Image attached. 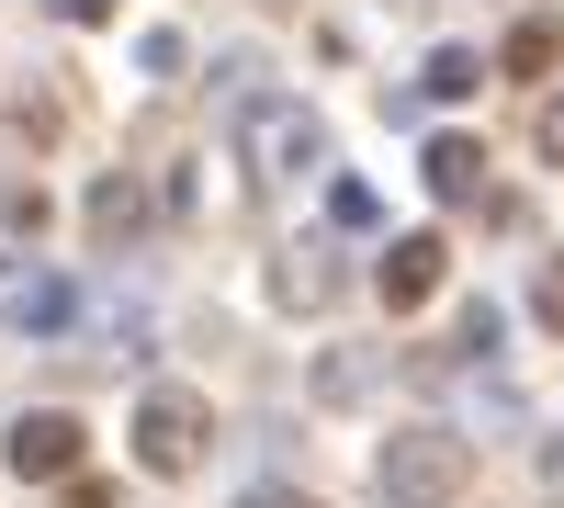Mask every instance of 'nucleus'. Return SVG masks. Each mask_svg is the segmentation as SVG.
<instances>
[{
    "mask_svg": "<svg viewBox=\"0 0 564 508\" xmlns=\"http://www.w3.org/2000/svg\"><path fill=\"white\" fill-rule=\"evenodd\" d=\"M463 486H475V441L441 430V419L395 430V441H384V464H372V497H384V508H452Z\"/></svg>",
    "mask_w": 564,
    "mask_h": 508,
    "instance_id": "nucleus-1",
    "label": "nucleus"
},
{
    "mask_svg": "<svg viewBox=\"0 0 564 508\" xmlns=\"http://www.w3.org/2000/svg\"><path fill=\"white\" fill-rule=\"evenodd\" d=\"M238 159L260 181H305V170H327V125L294 102V90H260V102L238 114Z\"/></svg>",
    "mask_w": 564,
    "mask_h": 508,
    "instance_id": "nucleus-2",
    "label": "nucleus"
},
{
    "mask_svg": "<svg viewBox=\"0 0 564 508\" xmlns=\"http://www.w3.org/2000/svg\"><path fill=\"white\" fill-rule=\"evenodd\" d=\"M204 441H215V407L193 385H148V407H135V464L148 475H193Z\"/></svg>",
    "mask_w": 564,
    "mask_h": 508,
    "instance_id": "nucleus-3",
    "label": "nucleus"
},
{
    "mask_svg": "<svg viewBox=\"0 0 564 508\" xmlns=\"http://www.w3.org/2000/svg\"><path fill=\"white\" fill-rule=\"evenodd\" d=\"M68 316H79V283L57 260H34V249L0 260V328H12V339H57Z\"/></svg>",
    "mask_w": 564,
    "mask_h": 508,
    "instance_id": "nucleus-4",
    "label": "nucleus"
},
{
    "mask_svg": "<svg viewBox=\"0 0 564 508\" xmlns=\"http://www.w3.org/2000/svg\"><path fill=\"white\" fill-rule=\"evenodd\" d=\"M12 475L23 486H68L79 475V419H68V407H23V419H12Z\"/></svg>",
    "mask_w": 564,
    "mask_h": 508,
    "instance_id": "nucleus-5",
    "label": "nucleus"
},
{
    "mask_svg": "<svg viewBox=\"0 0 564 508\" xmlns=\"http://www.w3.org/2000/svg\"><path fill=\"white\" fill-rule=\"evenodd\" d=\"M372 283H384V305H430L452 283V249L430 238V226H406V238H384V260H372Z\"/></svg>",
    "mask_w": 564,
    "mask_h": 508,
    "instance_id": "nucleus-6",
    "label": "nucleus"
},
{
    "mask_svg": "<svg viewBox=\"0 0 564 508\" xmlns=\"http://www.w3.org/2000/svg\"><path fill=\"white\" fill-rule=\"evenodd\" d=\"M417 170H430L441 204H486V148H475V136H430V159H417Z\"/></svg>",
    "mask_w": 564,
    "mask_h": 508,
    "instance_id": "nucleus-7",
    "label": "nucleus"
},
{
    "mask_svg": "<svg viewBox=\"0 0 564 508\" xmlns=\"http://www.w3.org/2000/svg\"><path fill=\"white\" fill-rule=\"evenodd\" d=\"M135 226H148V193H135L124 170H102V181H90V238H102V249H135Z\"/></svg>",
    "mask_w": 564,
    "mask_h": 508,
    "instance_id": "nucleus-8",
    "label": "nucleus"
},
{
    "mask_svg": "<svg viewBox=\"0 0 564 508\" xmlns=\"http://www.w3.org/2000/svg\"><path fill=\"white\" fill-rule=\"evenodd\" d=\"M271 294H282V305H339V260H327V249H282Z\"/></svg>",
    "mask_w": 564,
    "mask_h": 508,
    "instance_id": "nucleus-9",
    "label": "nucleus"
},
{
    "mask_svg": "<svg viewBox=\"0 0 564 508\" xmlns=\"http://www.w3.org/2000/svg\"><path fill=\"white\" fill-rule=\"evenodd\" d=\"M553 57H564V23H553V12H531V23H508V45H497V68H508V79H542Z\"/></svg>",
    "mask_w": 564,
    "mask_h": 508,
    "instance_id": "nucleus-10",
    "label": "nucleus"
},
{
    "mask_svg": "<svg viewBox=\"0 0 564 508\" xmlns=\"http://www.w3.org/2000/svg\"><path fill=\"white\" fill-rule=\"evenodd\" d=\"M417 90H430V102H475V90H486V57H475V45H441V57L417 68Z\"/></svg>",
    "mask_w": 564,
    "mask_h": 508,
    "instance_id": "nucleus-11",
    "label": "nucleus"
},
{
    "mask_svg": "<svg viewBox=\"0 0 564 508\" xmlns=\"http://www.w3.org/2000/svg\"><path fill=\"white\" fill-rule=\"evenodd\" d=\"M497 339H508V316H497V305L475 294V305L452 316V350H441V361H497Z\"/></svg>",
    "mask_w": 564,
    "mask_h": 508,
    "instance_id": "nucleus-12",
    "label": "nucleus"
},
{
    "mask_svg": "<svg viewBox=\"0 0 564 508\" xmlns=\"http://www.w3.org/2000/svg\"><path fill=\"white\" fill-rule=\"evenodd\" d=\"M372 374H384L372 350H327V361H316V396H327V407H350V396H372Z\"/></svg>",
    "mask_w": 564,
    "mask_h": 508,
    "instance_id": "nucleus-13",
    "label": "nucleus"
},
{
    "mask_svg": "<svg viewBox=\"0 0 564 508\" xmlns=\"http://www.w3.org/2000/svg\"><path fill=\"white\" fill-rule=\"evenodd\" d=\"M531 305H542V328H564V260H542V283H531Z\"/></svg>",
    "mask_w": 564,
    "mask_h": 508,
    "instance_id": "nucleus-14",
    "label": "nucleus"
},
{
    "mask_svg": "<svg viewBox=\"0 0 564 508\" xmlns=\"http://www.w3.org/2000/svg\"><path fill=\"white\" fill-rule=\"evenodd\" d=\"M238 508H316V497H305V486H249Z\"/></svg>",
    "mask_w": 564,
    "mask_h": 508,
    "instance_id": "nucleus-15",
    "label": "nucleus"
},
{
    "mask_svg": "<svg viewBox=\"0 0 564 508\" xmlns=\"http://www.w3.org/2000/svg\"><path fill=\"white\" fill-rule=\"evenodd\" d=\"M542 159H564V90L542 102Z\"/></svg>",
    "mask_w": 564,
    "mask_h": 508,
    "instance_id": "nucleus-16",
    "label": "nucleus"
},
{
    "mask_svg": "<svg viewBox=\"0 0 564 508\" xmlns=\"http://www.w3.org/2000/svg\"><path fill=\"white\" fill-rule=\"evenodd\" d=\"M57 508H113V486H90V475H68V497Z\"/></svg>",
    "mask_w": 564,
    "mask_h": 508,
    "instance_id": "nucleus-17",
    "label": "nucleus"
},
{
    "mask_svg": "<svg viewBox=\"0 0 564 508\" xmlns=\"http://www.w3.org/2000/svg\"><path fill=\"white\" fill-rule=\"evenodd\" d=\"M45 12H57V23H102L113 0H45Z\"/></svg>",
    "mask_w": 564,
    "mask_h": 508,
    "instance_id": "nucleus-18",
    "label": "nucleus"
},
{
    "mask_svg": "<svg viewBox=\"0 0 564 508\" xmlns=\"http://www.w3.org/2000/svg\"><path fill=\"white\" fill-rule=\"evenodd\" d=\"M553 475H564V441H553Z\"/></svg>",
    "mask_w": 564,
    "mask_h": 508,
    "instance_id": "nucleus-19",
    "label": "nucleus"
}]
</instances>
